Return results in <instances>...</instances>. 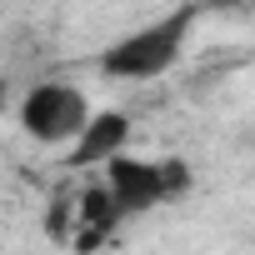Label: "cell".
Masks as SVG:
<instances>
[{
    "label": "cell",
    "mask_w": 255,
    "mask_h": 255,
    "mask_svg": "<svg viewBox=\"0 0 255 255\" xmlns=\"http://www.w3.org/2000/svg\"><path fill=\"white\" fill-rule=\"evenodd\" d=\"M105 175V190L115 195V205L125 210V215H140V210H150V205H165L170 195H165V175H160V160H130V155H110L105 165H100Z\"/></svg>",
    "instance_id": "3"
},
{
    "label": "cell",
    "mask_w": 255,
    "mask_h": 255,
    "mask_svg": "<svg viewBox=\"0 0 255 255\" xmlns=\"http://www.w3.org/2000/svg\"><path fill=\"white\" fill-rule=\"evenodd\" d=\"M220 5H235V0H220Z\"/></svg>",
    "instance_id": "7"
},
{
    "label": "cell",
    "mask_w": 255,
    "mask_h": 255,
    "mask_svg": "<svg viewBox=\"0 0 255 255\" xmlns=\"http://www.w3.org/2000/svg\"><path fill=\"white\" fill-rule=\"evenodd\" d=\"M130 145V115L125 110H100L80 125V135L70 140V165L75 170H100L110 155Z\"/></svg>",
    "instance_id": "4"
},
{
    "label": "cell",
    "mask_w": 255,
    "mask_h": 255,
    "mask_svg": "<svg viewBox=\"0 0 255 255\" xmlns=\"http://www.w3.org/2000/svg\"><path fill=\"white\" fill-rule=\"evenodd\" d=\"M90 120V105L75 85H60V80H40L20 95V125L25 135L40 140V145H60V140H75L80 125Z\"/></svg>",
    "instance_id": "2"
},
{
    "label": "cell",
    "mask_w": 255,
    "mask_h": 255,
    "mask_svg": "<svg viewBox=\"0 0 255 255\" xmlns=\"http://www.w3.org/2000/svg\"><path fill=\"white\" fill-rule=\"evenodd\" d=\"M190 30H195V5H180V10H170L165 20L140 25L135 35L115 40V45L100 55V70H105L110 80H160V75L185 55Z\"/></svg>",
    "instance_id": "1"
},
{
    "label": "cell",
    "mask_w": 255,
    "mask_h": 255,
    "mask_svg": "<svg viewBox=\"0 0 255 255\" xmlns=\"http://www.w3.org/2000/svg\"><path fill=\"white\" fill-rule=\"evenodd\" d=\"M5 105H10V85H5V75H0V115H5Z\"/></svg>",
    "instance_id": "6"
},
{
    "label": "cell",
    "mask_w": 255,
    "mask_h": 255,
    "mask_svg": "<svg viewBox=\"0 0 255 255\" xmlns=\"http://www.w3.org/2000/svg\"><path fill=\"white\" fill-rule=\"evenodd\" d=\"M160 175H165V195H170V200L190 190V165H185V160H160Z\"/></svg>",
    "instance_id": "5"
}]
</instances>
